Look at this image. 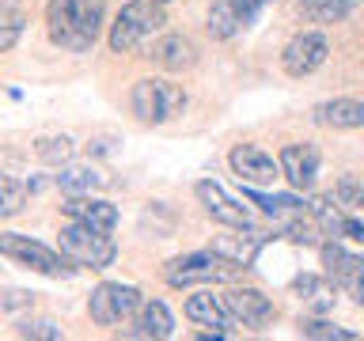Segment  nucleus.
I'll use <instances>...</instances> for the list:
<instances>
[{"instance_id":"f257e3e1","label":"nucleus","mask_w":364,"mask_h":341,"mask_svg":"<svg viewBox=\"0 0 364 341\" xmlns=\"http://www.w3.org/2000/svg\"><path fill=\"white\" fill-rule=\"evenodd\" d=\"M107 27V0H50L46 34L68 53H87Z\"/></svg>"},{"instance_id":"f03ea898","label":"nucleus","mask_w":364,"mask_h":341,"mask_svg":"<svg viewBox=\"0 0 364 341\" xmlns=\"http://www.w3.org/2000/svg\"><path fill=\"white\" fill-rule=\"evenodd\" d=\"M186 107H190L186 87L167 76H144L129 91V110L136 114L141 125H167V121L182 118Z\"/></svg>"},{"instance_id":"7ed1b4c3","label":"nucleus","mask_w":364,"mask_h":341,"mask_svg":"<svg viewBox=\"0 0 364 341\" xmlns=\"http://www.w3.org/2000/svg\"><path fill=\"white\" fill-rule=\"evenodd\" d=\"M164 27H167V11L159 0H129V4L114 16L107 45H110V53H133L136 45H144Z\"/></svg>"},{"instance_id":"20e7f679","label":"nucleus","mask_w":364,"mask_h":341,"mask_svg":"<svg viewBox=\"0 0 364 341\" xmlns=\"http://www.w3.org/2000/svg\"><path fill=\"white\" fill-rule=\"evenodd\" d=\"M235 273H243V266L209 247V250H193V254L171 258L164 266V281L171 288H193V284H224Z\"/></svg>"},{"instance_id":"39448f33","label":"nucleus","mask_w":364,"mask_h":341,"mask_svg":"<svg viewBox=\"0 0 364 341\" xmlns=\"http://www.w3.org/2000/svg\"><path fill=\"white\" fill-rule=\"evenodd\" d=\"M57 247H61L80 269H107V266H114V258H118V243L110 239V232H99V227L80 224V220H68L61 232H57Z\"/></svg>"},{"instance_id":"423d86ee","label":"nucleus","mask_w":364,"mask_h":341,"mask_svg":"<svg viewBox=\"0 0 364 341\" xmlns=\"http://www.w3.org/2000/svg\"><path fill=\"white\" fill-rule=\"evenodd\" d=\"M0 254L19 261V266H27V269H34V273H42V277H73V273L80 269L61 247L53 250V247H46L31 235H19V232H0Z\"/></svg>"},{"instance_id":"0eeeda50","label":"nucleus","mask_w":364,"mask_h":341,"mask_svg":"<svg viewBox=\"0 0 364 341\" xmlns=\"http://www.w3.org/2000/svg\"><path fill=\"white\" fill-rule=\"evenodd\" d=\"M141 307H144L141 288H136V284H122V281H102L87 296V315H91V323H99V326H118L129 315L141 311Z\"/></svg>"},{"instance_id":"6e6552de","label":"nucleus","mask_w":364,"mask_h":341,"mask_svg":"<svg viewBox=\"0 0 364 341\" xmlns=\"http://www.w3.org/2000/svg\"><path fill=\"white\" fill-rule=\"evenodd\" d=\"M326 57H330L326 34H323V31H300V34H296V38L281 50V68H284V76L304 80V76H311L315 68H323Z\"/></svg>"},{"instance_id":"1a4fd4ad","label":"nucleus","mask_w":364,"mask_h":341,"mask_svg":"<svg viewBox=\"0 0 364 341\" xmlns=\"http://www.w3.org/2000/svg\"><path fill=\"white\" fill-rule=\"evenodd\" d=\"M228 163H232L235 178L247 182V186H273L281 178V159H273L269 152H262L258 144H235L228 152Z\"/></svg>"},{"instance_id":"9d476101","label":"nucleus","mask_w":364,"mask_h":341,"mask_svg":"<svg viewBox=\"0 0 364 341\" xmlns=\"http://www.w3.org/2000/svg\"><path fill=\"white\" fill-rule=\"evenodd\" d=\"M193 193H198V201L205 205V212H209L216 224H224V227H250V209L243 201H235L220 182L205 178V182L193 186Z\"/></svg>"},{"instance_id":"9b49d317","label":"nucleus","mask_w":364,"mask_h":341,"mask_svg":"<svg viewBox=\"0 0 364 341\" xmlns=\"http://www.w3.org/2000/svg\"><path fill=\"white\" fill-rule=\"evenodd\" d=\"M186 318L190 323H198V326H213L216 334H224V337H235V315H232V307H228L224 300V292H201V296H190L186 300Z\"/></svg>"},{"instance_id":"f8f14e48","label":"nucleus","mask_w":364,"mask_h":341,"mask_svg":"<svg viewBox=\"0 0 364 341\" xmlns=\"http://www.w3.org/2000/svg\"><path fill=\"white\" fill-rule=\"evenodd\" d=\"M224 300H228V307H232L235 323L247 326V330L269 326L273 315H277V311H273V300H269V296H262L258 288H228Z\"/></svg>"},{"instance_id":"ddd939ff","label":"nucleus","mask_w":364,"mask_h":341,"mask_svg":"<svg viewBox=\"0 0 364 341\" xmlns=\"http://www.w3.org/2000/svg\"><path fill=\"white\" fill-rule=\"evenodd\" d=\"M281 178H289L292 190H311L318 178V152L315 144H284L281 148Z\"/></svg>"},{"instance_id":"4468645a","label":"nucleus","mask_w":364,"mask_h":341,"mask_svg":"<svg viewBox=\"0 0 364 341\" xmlns=\"http://www.w3.org/2000/svg\"><path fill=\"white\" fill-rule=\"evenodd\" d=\"M61 209H65L68 220L91 224V227H99V232H114V227H118V205L91 197V193H68V201Z\"/></svg>"},{"instance_id":"2eb2a0df","label":"nucleus","mask_w":364,"mask_h":341,"mask_svg":"<svg viewBox=\"0 0 364 341\" xmlns=\"http://www.w3.org/2000/svg\"><path fill=\"white\" fill-rule=\"evenodd\" d=\"M323 266H326V277L334 281L346 296L364 281V258H360V254H349V250L341 247L338 239L323 247Z\"/></svg>"},{"instance_id":"dca6fc26","label":"nucleus","mask_w":364,"mask_h":341,"mask_svg":"<svg viewBox=\"0 0 364 341\" xmlns=\"http://www.w3.org/2000/svg\"><path fill=\"white\" fill-rule=\"evenodd\" d=\"M311 118L323 129H364V99H326L311 110Z\"/></svg>"},{"instance_id":"f3484780","label":"nucleus","mask_w":364,"mask_h":341,"mask_svg":"<svg viewBox=\"0 0 364 341\" xmlns=\"http://www.w3.org/2000/svg\"><path fill=\"white\" fill-rule=\"evenodd\" d=\"M266 232H255V227H232V235H220L213 243V250H220L224 258H232L239 261L243 269L255 266V258H258V250L266 247Z\"/></svg>"},{"instance_id":"a211bd4d","label":"nucleus","mask_w":364,"mask_h":341,"mask_svg":"<svg viewBox=\"0 0 364 341\" xmlns=\"http://www.w3.org/2000/svg\"><path fill=\"white\" fill-rule=\"evenodd\" d=\"M292 288L296 296H300V303L304 307H311V311H334V303H338V284L330 281V277H318V273H300V277L292 281Z\"/></svg>"},{"instance_id":"6ab92c4d","label":"nucleus","mask_w":364,"mask_h":341,"mask_svg":"<svg viewBox=\"0 0 364 341\" xmlns=\"http://www.w3.org/2000/svg\"><path fill=\"white\" fill-rule=\"evenodd\" d=\"M152 61L159 68H167V72H178V68H190L193 61H198V50H193V42L186 38V34H164L156 45H152Z\"/></svg>"},{"instance_id":"aec40b11","label":"nucleus","mask_w":364,"mask_h":341,"mask_svg":"<svg viewBox=\"0 0 364 341\" xmlns=\"http://www.w3.org/2000/svg\"><path fill=\"white\" fill-rule=\"evenodd\" d=\"M57 186L65 193H91V190L107 186V175L91 163H65V167H57Z\"/></svg>"},{"instance_id":"412c9836","label":"nucleus","mask_w":364,"mask_h":341,"mask_svg":"<svg viewBox=\"0 0 364 341\" xmlns=\"http://www.w3.org/2000/svg\"><path fill=\"white\" fill-rule=\"evenodd\" d=\"M133 334H136V337H156V341H159V337H171V334H175V315L167 311V303H164V300L144 303Z\"/></svg>"},{"instance_id":"4be33fe9","label":"nucleus","mask_w":364,"mask_h":341,"mask_svg":"<svg viewBox=\"0 0 364 341\" xmlns=\"http://www.w3.org/2000/svg\"><path fill=\"white\" fill-rule=\"evenodd\" d=\"M307 212L315 216V224L323 227V235H330V239H341V235H346L349 216H341V209L334 205V193H330V197H315V201H307Z\"/></svg>"},{"instance_id":"5701e85b","label":"nucleus","mask_w":364,"mask_h":341,"mask_svg":"<svg viewBox=\"0 0 364 341\" xmlns=\"http://www.w3.org/2000/svg\"><path fill=\"white\" fill-rule=\"evenodd\" d=\"M243 197L255 201L258 209L269 212V216H296V212H304V201L292 197V193H258V186H250V190H243Z\"/></svg>"},{"instance_id":"b1692460","label":"nucleus","mask_w":364,"mask_h":341,"mask_svg":"<svg viewBox=\"0 0 364 341\" xmlns=\"http://www.w3.org/2000/svg\"><path fill=\"white\" fill-rule=\"evenodd\" d=\"M27 31V16H23L19 4H11L4 0V8H0V53H11L19 42V34Z\"/></svg>"},{"instance_id":"393cba45","label":"nucleus","mask_w":364,"mask_h":341,"mask_svg":"<svg viewBox=\"0 0 364 341\" xmlns=\"http://www.w3.org/2000/svg\"><path fill=\"white\" fill-rule=\"evenodd\" d=\"M360 0H300V11L315 23H338L346 19Z\"/></svg>"},{"instance_id":"a878e982","label":"nucleus","mask_w":364,"mask_h":341,"mask_svg":"<svg viewBox=\"0 0 364 341\" xmlns=\"http://www.w3.org/2000/svg\"><path fill=\"white\" fill-rule=\"evenodd\" d=\"M209 34L213 38H232V34H239V27H243V19H239V11L232 8V0H216V4L209 8Z\"/></svg>"},{"instance_id":"bb28decb","label":"nucleus","mask_w":364,"mask_h":341,"mask_svg":"<svg viewBox=\"0 0 364 341\" xmlns=\"http://www.w3.org/2000/svg\"><path fill=\"white\" fill-rule=\"evenodd\" d=\"M73 152H76V144L68 141L65 133L61 136H38V141H34V156L50 167H65L68 159H73Z\"/></svg>"},{"instance_id":"cd10ccee","label":"nucleus","mask_w":364,"mask_h":341,"mask_svg":"<svg viewBox=\"0 0 364 341\" xmlns=\"http://www.w3.org/2000/svg\"><path fill=\"white\" fill-rule=\"evenodd\" d=\"M300 334H304V337H315V341H357V337H360L357 330L334 326V323H326V318H304V323H300Z\"/></svg>"},{"instance_id":"c85d7f7f","label":"nucleus","mask_w":364,"mask_h":341,"mask_svg":"<svg viewBox=\"0 0 364 341\" xmlns=\"http://www.w3.org/2000/svg\"><path fill=\"white\" fill-rule=\"evenodd\" d=\"M27 193H31V182H19L16 175L0 178V216H16L23 201H27Z\"/></svg>"},{"instance_id":"c756f323","label":"nucleus","mask_w":364,"mask_h":341,"mask_svg":"<svg viewBox=\"0 0 364 341\" xmlns=\"http://www.w3.org/2000/svg\"><path fill=\"white\" fill-rule=\"evenodd\" d=\"M334 197L341 205H349V209H360L364 212V182L357 175H341L338 186H334Z\"/></svg>"},{"instance_id":"7c9ffc66","label":"nucleus","mask_w":364,"mask_h":341,"mask_svg":"<svg viewBox=\"0 0 364 341\" xmlns=\"http://www.w3.org/2000/svg\"><path fill=\"white\" fill-rule=\"evenodd\" d=\"M19 337H42V341H61L65 337V330L57 326V323H50V318H27V323H19V330H16Z\"/></svg>"},{"instance_id":"2f4dec72","label":"nucleus","mask_w":364,"mask_h":341,"mask_svg":"<svg viewBox=\"0 0 364 341\" xmlns=\"http://www.w3.org/2000/svg\"><path fill=\"white\" fill-rule=\"evenodd\" d=\"M269 4H277V0H232V8L239 11V19H243V27H247V23L255 19V16H258L262 8H269Z\"/></svg>"},{"instance_id":"473e14b6","label":"nucleus","mask_w":364,"mask_h":341,"mask_svg":"<svg viewBox=\"0 0 364 341\" xmlns=\"http://www.w3.org/2000/svg\"><path fill=\"white\" fill-rule=\"evenodd\" d=\"M346 235L353 239V243H364V220H357V216H349V224H346Z\"/></svg>"},{"instance_id":"72a5a7b5","label":"nucleus","mask_w":364,"mask_h":341,"mask_svg":"<svg viewBox=\"0 0 364 341\" xmlns=\"http://www.w3.org/2000/svg\"><path fill=\"white\" fill-rule=\"evenodd\" d=\"M349 296H353V300H357V303H360V307H364V281H360V284H357V288H353V292H349Z\"/></svg>"}]
</instances>
